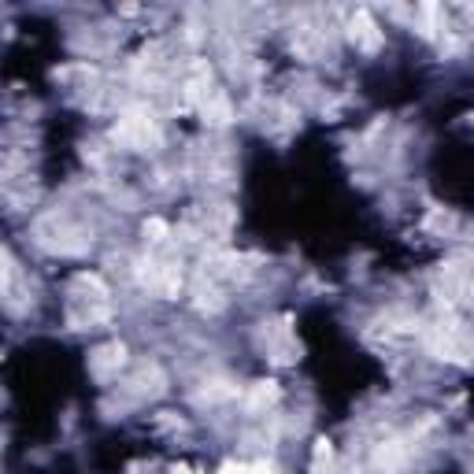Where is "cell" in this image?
<instances>
[{
  "instance_id": "cell-1",
  "label": "cell",
  "mask_w": 474,
  "mask_h": 474,
  "mask_svg": "<svg viewBox=\"0 0 474 474\" xmlns=\"http://www.w3.org/2000/svg\"><path fill=\"white\" fill-rule=\"evenodd\" d=\"M219 474H271V467H248V463H227Z\"/></svg>"
},
{
  "instance_id": "cell-2",
  "label": "cell",
  "mask_w": 474,
  "mask_h": 474,
  "mask_svg": "<svg viewBox=\"0 0 474 474\" xmlns=\"http://www.w3.org/2000/svg\"><path fill=\"white\" fill-rule=\"evenodd\" d=\"M178 474H185V470H178Z\"/></svg>"
}]
</instances>
